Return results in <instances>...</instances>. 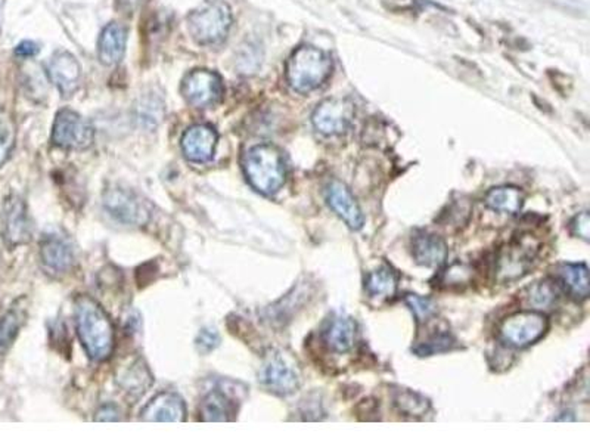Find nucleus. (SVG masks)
I'll use <instances>...</instances> for the list:
<instances>
[{
  "label": "nucleus",
  "mask_w": 590,
  "mask_h": 443,
  "mask_svg": "<svg viewBox=\"0 0 590 443\" xmlns=\"http://www.w3.org/2000/svg\"><path fill=\"white\" fill-rule=\"evenodd\" d=\"M75 323L80 341L89 358L93 361H106L114 350V325L101 305L92 297L82 294L75 297Z\"/></svg>",
  "instance_id": "nucleus-1"
},
{
  "label": "nucleus",
  "mask_w": 590,
  "mask_h": 443,
  "mask_svg": "<svg viewBox=\"0 0 590 443\" xmlns=\"http://www.w3.org/2000/svg\"><path fill=\"white\" fill-rule=\"evenodd\" d=\"M244 172L252 188L263 195L276 194L287 181L283 152L270 144H260L248 151Z\"/></svg>",
  "instance_id": "nucleus-2"
},
{
  "label": "nucleus",
  "mask_w": 590,
  "mask_h": 443,
  "mask_svg": "<svg viewBox=\"0 0 590 443\" xmlns=\"http://www.w3.org/2000/svg\"><path fill=\"white\" fill-rule=\"evenodd\" d=\"M332 71L330 55L314 46H299L287 62V80L295 92H313L325 83Z\"/></svg>",
  "instance_id": "nucleus-3"
},
{
  "label": "nucleus",
  "mask_w": 590,
  "mask_h": 443,
  "mask_svg": "<svg viewBox=\"0 0 590 443\" xmlns=\"http://www.w3.org/2000/svg\"><path fill=\"white\" fill-rule=\"evenodd\" d=\"M232 21L229 4L214 0L190 12L188 27L197 43L210 46L221 43L228 37Z\"/></svg>",
  "instance_id": "nucleus-4"
},
{
  "label": "nucleus",
  "mask_w": 590,
  "mask_h": 443,
  "mask_svg": "<svg viewBox=\"0 0 590 443\" xmlns=\"http://www.w3.org/2000/svg\"><path fill=\"white\" fill-rule=\"evenodd\" d=\"M260 383L266 390L278 396L297 392L301 385V374L295 359L283 350L269 352L260 368Z\"/></svg>",
  "instance_id": "nucleus-5"
},
{
  "label": "nucleus",
  "mask_w": 590,
  "mask_h": 443,
  "mask_svg": "<svg viewBox=\"0 0 590 443\" xmlns=\"http://www.w3.org/2000/svg\"><path fill=\"white\" fill-rule=\"evenodd\" d=\"M539 243L530 235H521L512 239L507 247L499 253L496 261V274L503 283H511L524 276L533 266L534 259L538 256Z\"/></svg>",
  "instance_id": "nucleus-6"
},
{
  "label": "nucleus",
  "mask_w": 590,
  "mask_h": 443,
  "mask_svg": "<svg viewBox=\"0 0 590 443\" xmlns=\"http://www.w3.org/2000/svg\"><path fill=\"white\" fill-rule=\"evenodd\" d=\"M547 330V318L539 310H523L503 319L499 336L518 349L533 345Z\"/></svg>",
  "instance_id": "nucleus-7"
},
{
  "label": "nucleus",
  "mask_w": 590,
  "mask_h": 443,
  "mask_svg": "<svg viewBox=\"0 0 590 443\" xmlns=\"http://www.w3.org/2000/svg\"><path fill=\"white\" fill-rule=\"evenodd\" d=\"M52 139L64 150H86L93 142L92 124L75 111L61 110L55 117Z\"/></svg>",
  "instance_id": "nucleus-8"
},
{
  "label": "nucleus",
  "mask_w": 590,
  "mask_h": 443,
  "mask_svg": "<svg viewBox=\"0 0 590 443\" xmlns=\"http://www.w3.org/2000/svg\"><path fill=\"white\" fill-rule=\"evenodd\" d=\"M354 113V104L347 97H328L313 111L312 123L322 135L335 136L352 126Z\"/></svg>",
  "instance_id": "nucleus-9"
},
{
  "label": "nucleus",
  "mask_w": 590,
  "mask_h": 443,
  "mask_svg": "<svg viewBox=\"0 0 590 443\" xmlns=\"http://www.w3.org/2000/svg\"><path fill=\"white\" fill-rule=\"evenodd\" d=\"M40 261L52 276L68 274L77 263L74 244L66 235L49 232L40 243Z\"/></svg>",
  "instance_id": "nucleus-10"
},
{
  "label": "nucleus",
  "mask_w": 590,
  "mask_h": 443,
  "mask_svg": "<svg viewBox=\"0 0 590 443\" xmlns=\"http://www.w3.org/2000/svg\"><path fill=\"white\" fill-rule=\"evenodd\" d=\"M104 207L115 221L128 226H144L150 221V210L135 192L111 188L104 195Z\"/></svg>",
  "instance_id": "nucleus-11"
},
{
  "label": "nucleus",
  "mask_w": 590,
  "mask_h": 443,
  "mask_svg": "<svg viewBox=\"0 0 590 443\" xmlns=\"http://www.w3.org/2000/svg\"><path fill=\"white\" fill-rule=\"evenodd\" d=\"M182 93L195 108H208L221 102L223 93L221 75L214 71L194 70L188 73L182 83Z\"/></svg>",
  "instance_id": "nucleus-12"
},
{
  "label": "nucleus",
  "mask_w": 590,
  "mask_h": 443,
  "mask_svg": "<svg viewBox=\"0 0 590 443\" xmlns=\"http://www.w3.org/2000/svg\"><path fill=\"white\" fill-rule=\"evenodd\" d=\"M114 377L120 389L133 399L144 396L154 383L150 367L137 354L124 358L115 368Z\"/></svg>",
  "instance_id": "nucleus-13"
},
{
  "label": "nucleus",
  "mask_w": 590,
  "mask_h": 443,
  "mask_svg": "<svg viewBox=\"0 0 590 443\" xmlns=\"http://www.w3.org/2000/svg\"><path fill=\"white\" fill-rule=\"evenodd\" d=\"M4 228L9 247H18L31 239V222L27 206L17 195H11L4 203Z\"/></svg>",
  "instance_id": "nucleus-14"
},
{
  "label": "nucleus",
  "mask_w": 590,
  "mask_h": 443,
  "mask_svg": "<svg viewBox=\"0 0 590 443\" xmlns=\"http://www.w3.org/2000/svg\"><path fill=\"white\" fill-rule=\"evenodd\" d=\"M217 132L208 124H195L182 137V150L192 163H207L213 159L217 145Z\"/></svg>",
  "instance_id": "nucleus-15"
},
{
  "label": "nucleus",
  "mask_w": 590,
  "mask_h": 443,
  "mask_svg": "<svg viewBox=\"0 0 590 443\" xmlns=\"http://www.w3.org/2000/svg\"><path fill=\"white\" fill-rule=\"evenodd\" d=\"M326 201L352 229H361L365 223V217L359 204L356 203L347 186L341 182L332 181L326 186Z\"/></svg>",
  "instance_id": "nucleus-16"
},
{
  "label": "nucleus",
  "mask_w": 590,
  "mask_h": 443,
  "mask_svg": "<svg viewBox=\"0 0 590 443\" xmlns=\"http://www.w3.org/2000/svg\"><path fill=\"white\" fill-rule=\"evenodd\" d=\"M49 77L64 97H71L79 89L82 68L77 59L66 51L53 55L49 62Z\"/></svg>",
  "instance_id": "nucleus-17"
},
{
  "label": "nucleus",
  "mask_w": 590,
  "mask_h": 443,
  "mask_svg": "<svg viewBox=\"0 0 590 443\" xmlns=\"http://www.w3.org/2000/svg\"><path fill=\"white\" fill-rule=\"evenodd\" d=\"M141 418L144 421L157 423H183L186 420V407L183 399L172 392H163L142 409Z\"/></svg>",
  "instance_id": "nucleus-18"
},
{
  "label": "nucleus",
  "mask_w": 590,
  "mask_h": 443,
  "mask_svg": "<svg viewBox=\"0 0 590 443\" xmlns=\"http://www.w3.org/2000/svg\"><path fill=\"white\" fill-rule=\"evenodd\" d=\"M412 254L418 265L439 268L445 265L449 250L439 235L421 232L412 239Z\"/></svg>",
  "instance_id": "nucleus-19"
},
{
  "label": "nucleus",
  "mask_w": 590,
  "mask_h": 443,
  "mask_svg": "<svg viewBox=\"0 0 590 443\" xmlns=\"http://www.w3.org/2000/svg\"><path fill=\"white\" fill-rule=\"evenodd\" d=\"M128 33L119 22H110L97 40V55L105 66H117L123 59Z\"/></svg>",
  "instance_id": "nucleus-20"
},
{
  "label": "nucleus",
  "mask_w": 590,
  "mask_h": 443,
  "mask_svg": "<svg viewBox=\"0 0 590 443\" xmlns=\"http://www.w3.org/2000/svg\"><path fill=\"white\" fill-rule=\"evenodd\" d=\"M326 346L335 354H345L353 349L356 340V323L350 316L338 315L330 319L323 331Z\"/></svg>",
  "instance_id": "nucleus-21"
},
{
  "label": "nucleus",
  "mask_w": 590,
  "mask_h": 443,
  "mask_svg": "<svg viewBox=\"0 0 590 443\" xmlns=\"http://www.w3.org/2000/svg\"><path fill=\"white\" fill-rule=\"evenodd\" d=\"M558 281L567 291L585 300L589 296V269L586 263H564L558 268Z\"/></svg>",
  "instance_id": "nucleus-22"
},
{
  "label": "nucleus",
  "mask_w": 590,
  "mask_h": 443,
  "mask_svg": "<svg viewBox=\"0 0 590 443\" xmlns=\"http://www.w3.org/2000/svg\"><path fill=\"white\" fill-rule=\"evenodd\" d=\"M235 412L237 408L234 400L228 394L223 393L221 390H212L201 402L199 420L226 423L234 420Z\"/></svg>",
  "instance_id": "nucleus-23"
},
{
  "label": "nucleus",
  "mask_w": 590,
  "mask_h": 443,
  "mask_svg": "<svg viewBox=\"0 0 590 443\" xmlns=\"http://www.w3.org/2000/svg\"><path fill=\"white\" fill-rule=\"evenodd\" d=\"M485 203L494 212L516 214L524 203V194L516 186H498L485 194Z\"/></svg>",
  "instance_id": "nucleus-24"
},
{
  "label": "nucleus",
  "mask_w": 590,
  "mask_h": 443,
  "mask_svg": "<svg viewBox=\"0 0 590 443\" xmlns=\"http://www.w3.org/2000/svg\"><path fill=\"white\" fill-rule=\"evenodd\" d=\"M397 274L390 266H383L366 276V291L375 299H392L397 291Z\"/></svg>",
  "instance_id": "nucleus-25"
},
{
  "label": "nucleus",
  "mask_w": 590,
  "mask_h": 443,
  "mask_svg": "<svg viewBox=\"0 0 590 443\" xmlns=\"http://www.w3.org/2000/svg\"><path fill=\"white\" fill-rule=\"evenodd\" d=\"M26 314L19 307H12L0 318V354H4L17 340Z\"/></svg>",
  "instance_id": "nucleus-26"
},
{
  "label": "nucleus",
  "mask_w": 590,
  "mask_h": 443,
  "mask_svg": "<svg viewBox=\"0 0 590 443\" xmlns=\"http://www.w3.org/2000/svg\"><path fill=\"white\" fill-rule=\"evenodd\" d=\"M394 405L405 416H423L430 409V402L421 394L410 390H399L394 396Z\"/></svg>",
  "instance_id": "nucleus-27"
},
{
  "label": "nucleus",
  "mask_w": 590,
  "mask_h": 443,
  "mask_svg": "<svg viewBox=\"0 0 590 443\" xmlns=\"http://www.w3.org/2000/svg\"><path fill=\"white\" fill-rule=\"evenodd\" d=\"M454 345V337L450 336L449 332H439V334L430 337L428 340L419 343L414 352L419 356H431V354L447 352Z\"/></svg>",
  "instance_id": "nucleus-28"
},
{
  "label": "nucleus",
  "mask_w": 590,
  "mask_h": 443,
  "mask_svg": "<svg viewBox=\"0 0 590 443\" xmlns=\"http://www.w3.org/2000/svg\"><path fill=\"white\" fill-rule=\"evenodd\" d=\"M555 299L556 287L549 281H542V283L534 284L533 287H530L529 303L533 306V309L540 310L549 307Z\"/></svg>",
  "instance_id": "nucleus-29"
},
{
  "label": "nucleus",
  "mask_w": 590,
  "mask_h": 443,
  "mask_svg": "<svg viewBox=\"0 0 590 443\" xmlns=\"http://www.w3.org/2000/svg\"><path fill=\"white\" fill-rule=\"evenodd\" d=\"M406 305L409 306L410 310L414 312L415 318L418 319V323H423L431 318L432 315L436 314L437 306L431 299L428 297H421L418 294H408L406 296Z\"/></svg>",
  "instance_id": "nucleus-30"
},
{
  "label": "nucleus",
  "mask_w": 590,
  "mask_h": 443,
  "mask_svg": "<svg viewBox=\"0 0 590 443\" xmlns=\"http://www.w3.org/2000/svg\"><path fill=\"white\" fill-rule=\"evenodd\" d=\"M15 145V128L6 120H0V167L6 163Z\"/></svg>",
  "instance_id": "nucleus-31"
},
{
  "label": "nucleus",
  "mask_w": 590,
  "mask_h": 443,
  "mask_svg": "<svg viewBox=\"0 0 590 443\" xmlns=\"http://www.w3.org/2000/svg\"><path fill=\"white\" fill-rule=\"evenodd\" d=\"M221 345V336L214 328H203L197 336L195 346L201 354H207Z\"/></svg>",
  "instance_id": "nucleus-32"
},
{
  "label": "nucleus",
  "mask_w": 590,
  "mask_h": 443,
  "mask_svg": "<svg viewBox=\"0 0 590 443\" xmlns=\"http://www.w3.org/2000/svg\"><path fill=\"white\" fill-rule=\"evenodd\" d=\"M470 278H471V270L468 269L465 265L456 263L446 270L443 275V283L447 285H461V284H467Z\"/></svg>",
  "instance_id": "nucleus-33"
},
{
  "label": "nucleus",
  "mask_w": 590,
  "mask_h": 443,
  "mask_svg": "<svg viewBox=\"0 0 590 443\" xmlns=\"http://www.w3.org/2000/svg\"><path fill=\"white\" fill-rule=\"evenodd\" d=\"M571 229H573V234L578 238L585 239V241H589L590 238V219L589 213L583 212L578 216L574 217V221L571 222Z\"/></svg>",
  "instance_id": "nucleus-34"
},
{
  "label": "nucleus",
  "mask_w": 590,
  "mask_h": 443,
  "mask_svg": "<svg viewBox=\"0 0 590 443\" xmlns=\"http://www.w3.org/2000/svg\"><path fill=\"white\" fill-rule=\"evenodd\" d=\"M121 412H120L119 408L115 407V405H111V403H108V405H104V407L97 411V418L95 420L97 421H120L121 420V416H120Z\"/></svg>",
  "instance_id": "nucleus-35"
},
{
  "label": "nucleus",
  "mask_w": 590,
  "mask_h": 443,
  "mask_svg": "<svg viewBox=\"0 0 590 443\" xmlns=\"http://www.w3.org/2000/svg\"><path fill=\"white\" fill-rule=\"evenodd\" d=\"M37 52H39V46L35 42H30V40H24L15 48V53L18 57L31 58L35 57Z\"/></svg>",
  "instance_id": "nucleus-36"
},
{
  "label": "nucleus",
  "mask_w": 590,
  "mask_h": 443,
  "mask_svg": "<svg viewBox=\"0 0 590 443\" xmlns=\"http://www.w3.org/2000/svg\"><path fill=\"white\" fill-rule=\"evenodd\" d=\"M4 0H0V27H2V19H4Z\"/></svg>",
  "instance_id": "nucleus-37"
}]
</instances>
